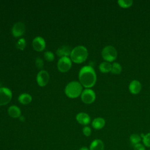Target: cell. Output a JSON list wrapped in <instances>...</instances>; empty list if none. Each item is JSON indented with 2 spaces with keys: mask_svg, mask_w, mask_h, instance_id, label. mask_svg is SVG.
I'll return each mask as SVG.
<instances>
[{
  "mask_svg": "<svg viewBox=\"0 0 150 150\" xmlns=\"http://www.w3.org/2000/svg\"><path fill=\"white\" fill-rule=\"evenodd\" d=\"M80 83L86 88H90L94 86L97 80V76L93 67L91 66H85L81 67L79 73Z\"/></svg>",
  "mask_w": 150,
  "mask_h": 150,
  "instance_id": "6da1fadb",
  "label": "cell"
},
{
  "mask_svg": "<svg viewBox=\"0 0 150 150\" xmlns=\"http://www.w3.org/2000/svg\"><path fill=\"white\" fill-rule=\"evenodd\" d=\"M88 57V50L84 46H77L71 50L70 59L75 63H81Z\"/></svg>",
  "mask_w": 150,
  "mask_h": 150,
  "instance_id": "7a4b0ae2",
  "label": "cell"
},
{
  "mask_svg": "<svg viewBox=\"0 0 150 150\" xmlns=\"http://www.w3.org/2000/svg\"><path fill=\"white\" fill-rule=\"evenodd\" d=\"M82 91V85L76 81H73L69 83L64 89L66 95L71 98H77L79 96H81Z\"/></svg>",
  "mask_w": 150,
  "mask_h": 150,
  "instance_id": "3957f363",
  "label": "cell"
},
{
  "mask_svg": "<svg viewBox=\"0 0 150 150\" xmlns=\"http://www.w3.org/2000/svg\"><path fill=\"white\" fill-rule=\"evenodd\" d=\"M118 53L116 49L111 46L108 45L103 48L101 52L102 57L104 60L108 62L114 61L117 57Z\"/></svg>",
  "mask_w": 150,
  "mask_h": 150,
  "instance_id": "277c9868",
  "label": "cell"
},
{
  "mask_svg": "<svg viewBox=\"0 0 150 150\" xmlns=\"http://www.w3.org/2000/svg\"><path fill=\"white\" fill-rule=\"evenodd\" d=\"M12 97L11 90L7 87L0 88V105H5L9 103Z\"/></svg>",
  "mask_w": 150,
  "mask_h": 150,
  "instance_id": "5b68a950",
  "label": "cell"
},
{
  "mask_svg": "<svg viewBox=\"0 0 150 150\" xmlns=\"http://www.w3.org/2000/svg\"><path fill=\"white\" fill-rule=\"evenodd\" d=\"M96 99L95 92L90 88L84 89L81 94V100L85 104H91Z\"/></svg>",
  "mask_w": 150,
  "mask_h": 150,
  "instance_id": "8992f818",
  "label": "cell"
},
{
  "mask_svg": "<svg viewBox=\"0 0 150 150\" xmlns=\"http://www.w3.org/2000/svg\"><path fill=\"white\" fill-rule=\"evenodd\" d=\"M58 70L63 73L68 71L71 67V60L68 57H63L59 59L57 63Z\"/></svg>",
  "mask_w": 150,
  "mask_h": 150,
  "instance_id": "52a82bcc",
  "label": "cell"
},
{
  "mask_svg": "<svg viewBox=\"0 0 150 150\" xmlns=\"http://www.w3.org/2000/svg\"><path fill=\"white\" fill-rule=\"evenodd\" d=\"M49 74L46 70H40L37 74L36 81L38 85L40 87L45 86L49 81Z\"/></svg>",
  "mask_w": 150,
  "mask_h": 150,
  "instance_id": "ba28073f",
  "label": "cell"
},
{
  "mask_svg": "<svg viewBox=\"0 0 150 150\" xmlns=\"http://www.w3.org/2000/svg\"><path fill=\"white\" fill-rule=\"evenodd\" d=\"M32 46L34 50L37 52L43 51L46 47L45 39L41 36L35 37L32 41Z\"/></svg>",
  "mask_w": 150,
  "mask_h": 150,
  "instance_id": "9c48e42d",
  "label": "cell"
},
{
  "mask_svg": "<svg viewBox=\"0 0 150 150\" xmlns=\"http://www.w3.org/2000/svg\"><path fill=\"white\" fill-rule=\"evenodd\" d=\"M25 32V25L21 22L15 23L12 28V33L15 37H20L22 36Z\"/></svg>",
  "mask_w": 150,
  "mask_h": 150,
  "instance_id": "30bf717a",
  "label": "cell"
},
{
  "mask_svg": "<svg viewBox=\"0 0 150 150\" xmlns=\"http://www.w3.org/2000/svg\"><path fill=\"white\" fill-rule=\"evenodd\" d=\"M141 84L137 80H132L129 84V92L132 94H137L141 90Z\"/></svg>",
  "mask_w": 150,
  "mask_h": 150,
  "instance_id": "8fae6325",
  "label": "cell"
},
{
  "mask_svg": "<svg viewBox=\"0 0 150 150\" xmlns=\"http://www.w3.org/2000/svg\"><path fill=\"white\" fill-rule=\"evenodd\" d=\"M76 119L79 124L84 125H86L90 122V116L87 113L83 112L78 113L76 116Z\"/></svg>",
  "mask_w": 150,
  "mask_h": 150,
  "instance_id": "7c38bea8",
  "label": "cell"
},
{
  "mask_svg": "<svg viewBox=\"0 0 150 150\" xmlns=\"http://www.w3.org/2000/svg\"><path fill=\"white\" fill-rule=\"evenodd\" d=\"M71 52V50L69 46L67 45H63L57 49L56 54L60 58L63 57H67L70 56Z\"/></svg>",
  "mask_w": 150,
  "mask_h": 150,
  "instance_id": "4fadbf2b",
  "label": "cell"
},
{
  "mask_svg": "<svg viewBox=\"0 0 150 150\" xmlns=\"http://www.w3.org/2000/svg\"><path fill=\"white\" fill-rule=\"evenodd\" d=\"M104 148L103 142L101 139H96L91 142L89 150H104Z\"/></svg>",
  "mask_w": 150,
  "mask_h": 150,
  "instance_id": "5bb4252c",
  "label": "cell"
},
{
  "mask_svg": "<svg viewBox=\"0 0 150 150\" xmlns=\"http://www.w3.org/2000/svg\"><path fill=\"white\" fill-rule=\"evenodd\" d=\"M8 114L12 118H18L21 116V111L20 108L16 105H11L8 109Z\"/></svg>",
  "mask_w": 150,
  "mask_h": 150,
  "instance_id": "9a60e30c",
  "label": "cell"
},
{
  "mask_svg": "<svg viewBox=\"0 0 150 150\" xmlns=\"http://www.w3.org/2000/svg\"><path fill=\"white\" fill-rule=\"evenodd\" d=\"M105 124V121L104 118L101 117H97L93 120L91 125L96 129H100L103 128Z\"/></svg>",
  "mask_w": 150,
  "mask_h": 150,
  "instance_id": "2e32d148",
  "label": "cell"
},
{
  "mask_svg": "<svg viewBox=\"0 0 150 150\" xmlns=\"http://www.w3.org/2000/svg\"><path fill=\"white\" fill-rule=\"evenodd\" d=\"M32 100V96L28 93H22L18 97V101L22 104H28Z\"/></svg>",
  "mask_w": 150,
  "mask_h": 150,
  "instance_id": "e0dca14e",
  "label": "cell"
},
{
  "mask_svg": "<svg viewBox=\"0 0 150 150\" xmlns=\"http://www.w3.org/2000/svg\"><path fill=\"white\" fill-rule=\"evenodd\" d=\"M112 64L108 62H103L99 65V70L101 73H106L111 72Z\"/></svg>",
  "mask_w": 150,
  "mask_h": 150,
  "instance_id": "ac0fdd59",
  "label": "cell"
},
{
  "mask_svg": "<svg viewBox=\"0 0 150 150\" xmlns=\"http://www.w3.org/2000/svg\"><path fill=\"white\" fill-rule=\"evenodd\" d=\"M122 71V67L121 64L117 62H114L112 64L111 72L114 74H119Z\"/></svg>",
  "mask_w": 150,
  "mask_h": 150,
  "instance_id": "d6986e66",
  "label": "cell"
},
{
  "mask_svg": "<svg viewBox=\"0 0 150 150\" xmlns=\"http://www.w3.org/2000/svg\"><path fill=\"white\" fill-rule=\"evenodd\" d=\"M141 137L137 134H132L129 137V141L132 145L135 146V145L139 144L141 142Z\"/></svg>",
  "mask_w": 150,
  "mask_h": 150,
  "instance_id": "ffe728a7",
  "label": "cell"
},
{
  "mask_svg": "<svg viewBox=\"0 0 150 150\" xmlns=\"http://www.w3.org/2000/svg\"><path fill=\"white\" fill-rule=\"evenodd\" d=\"M119 6L122 8H128L132 6L133 1L131 0H119L117 1Z\"/></svg>",
  "mask_w": 150,
  "mask_h": 150,
  "instance_id": "44dd1931",
  "label": "cell"
},
{
  "mask_svg": "<svg viewBox=\"0 0 150 150\" xmlns=\"http://www.w3.org/2000/svg\"><path fill=\"white\" fill-rule=\"evenodd\" d=\"M26 45V40L23 38L19 39L16 43V47L21 50H23L25 48Z\"/></svg>",
  "mask_w": 150,
  "mask_h": 150,
  "instance_id": "7402d4cb",
  "label": "cell"
},
{
  "mask_svg": "<svg viewBox=\"0 0 150 150\" xmlns=\"http://www.w3.org/2000/svg\"><path fill=\"white\" fill-rule=\"evenodd\" d=\"M44 57L48 62H52L54 59V54L50 51H46L44 53Z\"/></svg>",
  "mask_w": 150,
  "mask_h": 150,
  "instance_id": "603a6c76",
  "label": "cell"
},
{
  "mask_svg": "<svg viewBox=\"0 0 150 150\" xmlns=\"http://www.w3.org/2000/svg\"><path fill=\"white\" fill-rule=\"evenodd\" d=\"M144 145L146 147H150V132L147 133L143 137Z\"/></svg>",
  "mask_w": 150,
  "mask_h": 150,
  "instance_id": "cb8c5ba5",
  "label": "cell"
},
{
  "mask_svg": "<svg viewBox=\"0 0 150 150\" xmlns=\"http://www.w3.org/2000/svg\"><path fill=\"white\" fill-rule=\"evenodd\" d=\"M35 64L39 69H42L43 67V62L42 59L40 57H37L35 59Z\"/></svg>",
  "mask_w": 150,
  "mask_h": 150,
  "instance_id": "d4e9b609",
  "label": "cell"
},
{
  "mask_svg": "<svg viewBox=\"0 0 150 150\" xmlns=\"http://www.w3.org/2000/svg\"><path fill=\"white\" fill-rule=\"evenodd\" d=\"M83 133L86 137H88L91 134V129L89 127L86 126L83 128Z\"/></svg>",
  "mask_w": 150,
  "mask_h": 150,
  "instance_id": "484cf974",
  "label": "cell"
},
{
  "mask_svg": "<svg viewBox=\"0 0 150 150\" xmlns=\"http://www.w3.org/2000/svg\"><path fill=\"white\" fill-rule=\"evenodd\" d=\"M134 150H146L145 146L141 144H138L134 146Z\"/></svg>",
  "mask_w": 150,
  "mask_h": 150,
  "instance_id": "4316f807",
  "label": "cell"
},
{
  "mask_svg": "<svg viewBox=\"0 0 150 150\" xmlns=\"http://www.w3.org/2000/svg\"><path fill=\"white\" fill-rule=\"evenodd\" d=\"M79 150H89V149H88V148H87L86 146H83V147L80 148L79 149Z\"/></svg>",
  "mask_w": 150,
  "mask_h": 150,
  "instance_id": "83f0119b",
  "label": "cell"
},
{
  "mask_svg": "<svg viewBox=\"0 0 150 150\" xmlns=\"http://www.w3.org/2000/svg\"><path fill=\"white\" fill-rule=\"evenodd\" d=\"M19 118H20V120H22V121H23V120H24V118H23V116H20Z\"/></svg>",
  "mask_w": 150,
  "mask_h": 150,
  "instance_id": "f1b7e54d",
  "label": "cell"
}]
</instances>
